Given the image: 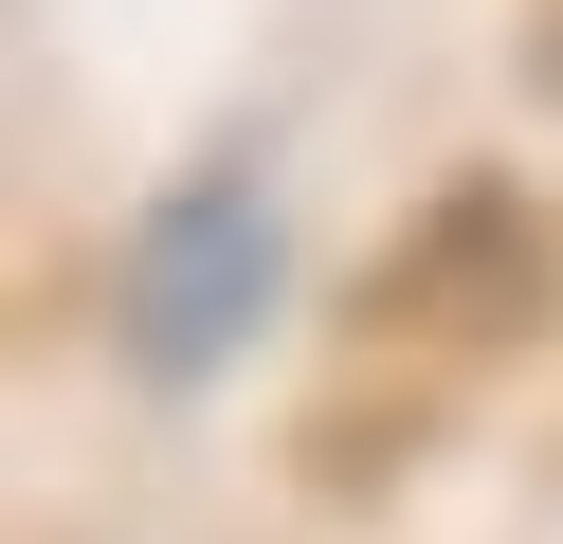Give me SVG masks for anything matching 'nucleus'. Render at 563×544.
Returning <instances> with one entry per match:
<instances>
[{
  "label": "nucleus",
  "mask_w": 563,
  "mask_h": 544,
  "mask_svg": "<svg viewBox=\"0 0 563 544\" xmlns=\"http://www.w3.org/2000/svg\"><path fill=\"white\" fill-rule=\"evenodd\" d=\"M255 309H273V200L236 164H200L183 200L128 236V363H146V381H219V363L255 345Z\"/></svg>",
  "instance_id": "obj_1"
}]
</instances>
